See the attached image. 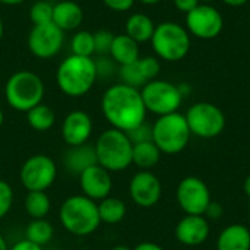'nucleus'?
I'll return each mask as SVG.
<instances>
[{
  "label": "nucleus",
  "mask_w": 250,
  "mask_h": 250,
  "mask_svg": "<svg viewBox=\"0 0 250 250\" xmlns=\"http://www.w3.org/2000/svg\"><path fill=\"white\" fill-rule=\"evenodd\" d=\"M223 214H224V209H223L221 204H218V202H212V201H211L204 215H205V218L218 220V218H221V215H223Z\"/></svg>",
  "instance_id": "obj_37"
},
{
  "label": "nucleus",
  "mask_w": 250,
  "mask_h": 250,
  "mask_svg": "<svg viewBox=\"0 0 250 250\" xmlns=\"http://www.w3.org/2000/svg\"><path fill=\"white\" fill-rule=\"evenodd\" d=\"M64 42V32L53 22L34 25L28 35V48L32 56L47 60L59 54Z\"/></svg>",
  "instance_id": "obj_12"
},
{
  "label": "nucleus",
  "mask_w": 250,
  "mask_h": 250,
  "mask_svg": "<svg viewBox=\"0 0 250 250\" xmlns=\"http://www.w3.org/2000/svg\"><path fill=\"white\" fill-rule=\"evenodd\" d=\"M161 154L163 152L152 141L135 144L132 149V164H135L141 170H149L158 164Z\"/></svg>",
  "instance_id": "obj_23"
},
{
  "label": "nucleus",
  "mask_w": 250,
  "mask_h": 250,
  "mask_svg": "<svg viewBox=\"0 0 250 250\" xmlns=\"http://www.w3.org/2000/svg\"><path fill=\"white\" fill-rule=\"evenodd\" d=\"M154 31H155V23L145 13H133L126 21L125 34L129 35L132 40H135L138 44L151 41Z\"/></svg>",
  "instance_id": "obj_22"
},
{
  "label": "nucleus",
  "mask_w": 250,
  "mask_h": 250,
  "mask_svg": "<svg viewBox=\"0 0 250 250\" xmlns=\"http://www.w3.org/2000/svg\"><path fill=\"white\" fill-rule=\"evenodd\" d=\"M176 198L180 208L188 215H204L209 202L211 193L204 180L195 176L185 177L176 190Z\"/></svg>",
  "instance_id": "obj_13"
},
{
  "label": "nucleus",
  "mask_w": 250,
  "mask_h": 250,
  "mask_svg": "<svg viewBox=\"0 0 250 250\" xmlns=\"http://www.w3.org/2000/svg\"><path fill=\"white\" fill-rule=\"evenodd\" d=\"M70 48H72V54L92 57V54L95 53L94 32H89L85 29L78 31L70 40Z\"/></svg>",
  "instance_id": "obj_28"
},
{
  "label": "nucleus",
  "mask_w": 250,
  "mask_h": 250,
  "mask_svg": "<svg viewBox=\"0 0 250 250\" xmlns=\"http://www.w3.org/2000/svg\"><path fill=\"white\" fill-rule=\"evenodd\" d=\"M224 28L223 15L212 4H198L186 13V29L199 40H214Z\"/></svg>",
  "instance_id": "obj_11"
},
{
  "label": "nucleus",
  "mask_w": 250,
  "mask_h": 250,
  "mask_svg": "<svg viewBox=\"0 0 250 250\" xmlns=\"http://www.w3.org/2000/svg\"><path fill=\"white\" fill-rule=\"evenodd\" d=\"M218 250H250V230L243 224L226 227L217 240Z\"/></svg>",
  "instance_id": "obj_21"
},
{
  "label": "nucleus",
  "mask_w": 250,
  "mask_h": 250,
  "mask_svg": "<svg viewBox=\"0 0 250 250\" xmlns=\"http://www.w3.org/2000/svg\"><path fill=\"white\" fill-rule=\"evenodd\" d=\"M83 21L82 7L72 0H62L53 4V23L63 32L75 31Z\"/></svg>",
  "instance_id": "obj_18"
},
{
  "label": "nucleus",
  "mask_w": 250,
  "mask_h": 250,
  "mask_svg": "<svg viewBox=\"0 0 250 250\" xmlns=\"http://www.w3.org/2000/svg\"><path fill=\"white\" fill-rule=\"evenodd\" d=\"M174 234L185 246H199L209 236L208 220L204 215H186L177 223Z\"/></svg>",
  "instance_id": "obj_17"
},
{
  "label": "nucleus",
  "mask_w": 250,
  "mask_h": 250,
  "mask_svg": "<svg viewBox=\"0 0 250 250\" xmlns=\"http://www.w3.org/2000/svg\"><path fill=\"white\" fill-rule=\"evenodd\" d=\"M97 164V155L94 146L83 144L78 146H69L63 155V166L69 173L79 176L82 171Z\"/></svg>",
  "instance_id": "obj_19"
},
{
  "label": "nucleus",
  "mask_w": 250,
  "mask_h": 250,
  "mask_svg": "<svg viewBox=\"0 0 250 250\" xmlns=\"http://www.w3.org/2000/svg\"><path fill=\"white\" fill-rule=\"evenodd\" d=\"M138 1H141V3H144V4H157V3L161 1V0H138Z\"/></svg>",
  "instance_id": "obj_45"
},
{
  "label": "nucleus",
  "mask_w": 250,
  "mask_h": 250,
  "mask_svg": "<svg viewBox=\"0 0 250 250\" xmlns=\"http://www.w3.org/2000/svg\"><path fill=\"white\" fill-rule=\"evenodd\" d=\"M29 19L32 22V26L53 22V4L44 0L34 3L29 9Z\"/></svg>",
  "instance_id": "obj_30"
},
{
  "label": "nucleus",
  "mask_w": 250,
  "mask_h": 250,
  "mask_svg": "<svg viewBox=\"0 0 250 250\" xmlns=\"http://www.w3.org/2000/svg\"><path fill=\"white\" fill-rule=\"evenodd\" d=\"M101 111L111 127L123 132H129L142 125L148 113L141 89L122 82L105 89L101 97Z\"/></svg>",
  "instance_id": "obj_1"
},
{
  "label": "nucleus",
  "mask_w": 250,
  "mask_h": 250,
  "mask_svg": "<svg viewBox=\"0 0 250 250\" xmlns=\"http://www.w3.org/2000/svg\"><path fill=\"white\" fill-rule=\"evenodd\" d=\"M4 98L9 107L19 113H26L42 103V79L31 70L15 72L4 85Z\"/></svg>",
  "instance_id": "obj_5"
},
{
  "label": "nucleus",
  "mask_w": 250,
  "mask_h": 250,
  "mask_svg": "<svg viewBox=\"0 0 250 250\" xmlns=\"http://www.w3.org/2000/svg\"><path fill=\"white\" fill-rule=\"evenodd\" d=\"M110 57L119 66L135 63L141 59L139 44L126 34L114 35L111 50H110Z\"/></svg>",
  "instance_id": "obj_20"
},
{
  "label": "nucleus",
  "mask_w": 250,
  "mask_h": 250,
  "mask_svg": "<svg viewBox=\"0 0 250 250\" xmlns=\"http://www.w3.org/2000/svg\"><path fill=\"white\" fill-rule=\"evenodd\" d=\"M130 142L135 145V144H142V142H149L152 141V126L148 125L146 122H144L142 125L136 126L135 129L126 132Z\"/></svg>",
  "instance_id": "obj_34"
},
{
  "label": "nucleus",
  "mask_w": 250,
  "mask_h": 250,
  "mask_svg": "<svg viewBox=\"0 0 250 250\" xmlns=\"http://www.w3.org/2000/svg\"><path fill=\"white\" fill-rule=\"evenodd\" d=\"M3 122H4V114H3V110L0 108V127H1V125H3Z\"/></svg>",
  "instance_id": "obj_48"
},
{
  "label": "nucleus",
  "mask_w": 250,
  "mask_h": 250,
  "mask_svg": "<svg viewBox=\"0 0 250 250\" xmlns=\"http://www.w3.org/2000/svg\"><path fill=\"white\" fill-rule=\"evenodd\" d=\"M23 207L31 220L47 218L51 209V199L47 192H28L23 201Z\"/></svg>",
  "instance_id": "obj_26"
},
{
  "label": "nucleus",
  "mask_w": 250,
  "mask_h": 250,
  "mask_svg": "<svg viewBox=\"0 0 250 250\" xmlns=\"http://www.w3.org/2000/svg\"><path fill=\"white\" fill-rule=\"evenodd\" d=\"M26 122L31 129L37 132H47L56 123V113L47 104H38L26 111Z\"/></svg>",
  "instance_id": "obj_25"
},
{
  "label": "nucleus",
  "mask_w": 250,
  "mask_h": 250,
  "mask_svg": "<svg viewBox=\"0 0 250 250\" xmlns=\"http://www.w3.org/2000/svg\"><path fill=\"white\" fill-rule=\"evenodd\" d=\"M243 188H245V192H246V195H248V196L250 198V176H248V177H246V180H245V186H243Z\"/></svg>",
  "instance_id": "obj_43"
},
{
  "label": "nucleus",
  "mask_w": 250,
  "mask_h": 250,
  "mask_svg": "<svg viewBox=\"0 0 250 250\" xmlns=\"http://www.w3.org/2000/svg\"><path fill=\"white\" fill-rule=\"evenodd\" d=\"M94 130L91 116L82 110H73L66 114L62 123V138L67 146L88 144Z\"/></svg>",
  "instance_id": "obj_16"
},
{
  "label": "nucleus",
  "mask_w": 250,
  "mask_h": 250,
  "mask_svg": "<svg viewBox=\"0 0 250 250\" xmlns=\"http://www.w3.org/2000/svg\"><path fill=\"white\" fill-rule=\"evenodd\" d=\"M214 0H199V3H202V4H211Z\"/></svg>",
  "instance_id": "obj_49"
},
{
  "label": "nucleus",
  "mask_w": 250,
  "mask_h": 250,
  "mask_svg": "<svg viewBox=\"0 0 250 250\" xmlns=\"http://www.w3.org/2000/svg\"><path fill=\"white\" fill-rule=\"evenodd\" d=\"M3 34H4V26H3V21H1V18H0V41H1V38H3Z\"/></svg>",
  "instance_id": "obj_47"
},
{
  "label": "nucleus",
  "mask_w": 250,
  "mask_h": 250,
  "mask_svg": "<svg viewBox=\"0 0 250 250\" xmlns=\"http://www.w3.org/2000/svg\"><path fill=\"white\" fill-rule=\"evenodd\" d=\"M57 177V166L54 160L45 154H35L28 157L21 170V185L28 192H47Z\"/></svg>",
  "instance_id": "obj_9"
},
{
  "label": "nucleus",
  "mask_w": 250,
  "mask_h": 250,
  "mask_svg": "<svg viewBox=\"0 0 250 250\" xmlns=\"http://www.w3.org/2000/svg\"><path fill=\"white\" fill-rule=\"evenodd\" d=\"M25 0H0L1 4H6V6H16V4H21L23 3Z\"/></svg>",
  "instance_id": "obj_42"
},
{
  "label": "nucleus",
  "mask_w": 250,
  "mask_h": 250,
  "mask_svg": "<svg viewBox=\"0 0 250 250\" xmlns=\"http://www.w3.org/2000/svg\"><path fill=\"white\" fill-rule=\"evenodd\" d=\"M132 250H164L160 245L152 243V242H142L139 245H136Z\"/></svg>",
  "instance_id": "obj_40"
},
{
  "label": "nucleus",
  "mask_w": 250,
  "mask_h": 250,
  "mask_svg": "<svg viewBox=\"0 0 250 250\" xmlns=\"http://www.w3.org/2000/svg\"><path fill=\"white\" fill-rule=\"evenodd\" d=\"M98 205V215L101 223L105 224H117L120 223L127 212L126 204L119 199V198H113V196H107L105 199L97 202Z\"/></svg>",
  "instance_id": "obj_24"
},
{
  "label": "nucleus",
  "mask_w": 250,
  "mask_h": 250,
  "mask_svg": "<svg viewBox=\"0 0 250 250\" xmlns=\"http://www.w3.org/2000/svg\"><path fill=\"white\" fill-rule=\"evenodd\" d=\"M190 133L211 139L218 136L226 127V116L220 107L212 103H196L185 114Z\"/></svg>",
  "instance_id": "obj_10"
},
{
  "label": "nucleus",
  "mask_w": 250,
  "mask_h": 250,
  "mask_svg": "<svg viewBox=\"0 0 250 250\" xmlns=\"http://www.w3.org/2000/svg\"><path fill=\"white\" fill-rule=\"evenodd\" d=\"M119 76L122 79V83L133 86L136 89H141L142 86H145L148 82L144 78L138 62L130 63V64H125V66H119Z\"/></svg>",
  "instance_id": "obj_29"
},
{
  "label": "nucleus",
  "mask_w": 250,
  "mask_h": 250,
  "mask_svg": "<svg viewBox=\"0 0 250 250\" xmlns=\"http://www.w3.org/2000/svg\"><path fill=\"white\" fill-rule=\"evenodd\" d=\"M130 199L141 208H151L158 204L163 195L160 179L149 170H139L129 182Z\"/></svg>",
  "instance_id": "obj_14"
},
{
  "label": "nucleus",
  "mask_w": 250,
  "mask_h": 250,
  "mask_svg": "<svg viewBox=\"0 0 250 250\" xmlns=\"http://www.w3.org/2000/svg\"><path fill=\"white\" fill-rule=\"evenodd\" d=\"M221 1L231 7H240V6H245L249 0H221Z\"/></svg>",
  "instance_id": "obj_41"
},
{
  "label": "nucleus",
  "mask_w": 250,
  "mask_h": 250,
  "mask_svg": "<svg viewBox=\"0 0 250 250\" xmlns=\"http://www.w3.org/2000/svg\"><path fill=\"white\" fill-rule=\"evenodd\" d=\"M174 1V6L179 12L182 13H189L190 10H193L199 3V0H173Z\"/></svg>",
  "instance_id": "obj_38"
},
{
  "label": "nucleus",
  "mask_w": 250,
  "mask_h": 250,
  "mask_svg": "<svg viewBox=\"0 0 250 250\" xmlns=\"http://www.w3.org/2000/svg\"><path fill=\"white\" fill-rule=\"evenodd\" d=\"M151 44L158 59L171 63L180 62L190 51V34L176 22H161L155 25Z\"/></svg>",
  "instance_id": "obj_6"
},
{
  "label": "nucleus",
  "mask_w": 250,
  "mask_h": 250,
  "mask_svg": "<svg viewBox=\"0 0 250 250\" xmlns=\"http://www.w3.org/2000/svg\"><path fill=\"white\" fill-rule=\"evenodd\" d=\"M141 95L146 111L157 114L158 117L176 113L183 103V92L180 86L163 79L149 81L141 88Z\"/></svg>",
  "instance_id": "obj_8"
},
{
  "label": "nucleus",
  "mask_w": 250,
  "mask_h": 250,
  "mask_svg": "<svg viewBox=\"0 0 250 250\" xmlns=\"http://www.w3.org/2000/svg\"><path fill=\"white\" fill-rule=\"evenodd\" d=\"M0 250H9V246H7V242L4 240V237L0 234Z\"/></svg>",
  "instance_id": "obj_44"
},
{
  "label": "nucleus",
  "mask_w": 250,
  "mask_h": 250,
  "mask_svg": "<svg viewBox=\"0 0 250 250\" xmlns=\"http://www.w3.org/2000/svg\"><path fill=\"white\" fill-rule=\"evenodd\" d=\"M53 237H54V227L50 221H47V218L31 220L25 229V239L42 248L48 245L53 240Z\"/></svg>",
  "instance_id": "obj_27"
},
{
  "label": "nucleus",
  "mask_w": 250,
  "mask_h": 250,
  "mask_svg": "<svg viewBox=\"0 0 250 250\" xmlns=\"http://www.w3.org/2000/svg\"><path fill=\"white\" fill-rule=\"evenodd\" d=\"M13 189L6 180H0V220L4 218L13 207Z\"/></svg>",
  "instance_id": "obj_33"
},
{
  "label": "nucleus",
  "mask_w": 250,
  "mask_h": 250,
  "mask_svg": "<svg viewBox=\"0 0 250 250\" xmlns=\"http://www.w3.org/2000/svg\"><path fill=\"white\" fill-rule=\"evenodd\" d=\"M114 40V34L111 31L107 29H100L97 32H94V45H95V53L101 54V56H107L110 54L111 50V44Z\"/></svg>",
  "instance_id": "obj_32"
},
{
  "label": "nucleus",
  "mask_w": 250,
  "mask_h": 250,
  "mask_svg": "<svg viewBox=\"0 0 250 250\" xmlns=\"http://www.w3.org/2000/svg\"><path fill=\"white\" fill-rule=\"evenodd\" d=\"M98 79L92 57L70 54L57 67L56 82L60 91L72 98L86 95Z\"/></svg>",
  "instance_id": "obj_2"
},
{
  "label": "nucleus",
  "mask_w": 250,
  "mask_h": 250,
  "mask_svg": "<svg viewBox=\"0 0 250 250\" xmlns=\"http://www.w3.org/2000/svg\"><path fill=\"white\" fill-rule=\"evenodd\" d=\"M94 149L97 155V164L110 173L125 171L132 166L133 144L123 130L114 127L105 129L97 138Z\"/></svg>",
  "instance_id": "obj_4"
},
{
  "label": "nucleus",
  "mask_w": 250,
  "mask_h": 250,
  "mask_svg": "<svg viewBox=\"0 0 250 250\" xmlns=\"http://www.w3.org/2000/svg\"><path fill=\"white\" fill-rule=\"evenodd\" d=\"M79 186L82 190V195L86 198L100 202L110 196L113 189V180L111 173L107 171L100 164H94L85 171H82L79 176Z\"/></svg>",
  "instance_id": "obj_15"
},
{
  "label": "nucleus",
  "mask_w": 250,
  "mask_h": 250,
  "mask_svg": "<svg viewBox=\"0 0 250 250\" xmlns=\"http://www.w3.org/2000/svg\"><path fill=\"white\" fill-rule=\"evenodd\" d=\"M9 250H44V248L40 245H35L26 239H22V240L16 242L12 248H9Z\"/></svg>",
  "instance_id": "obj_39"
},
{
  "label": "nucleus",
  "mask_w": 250,
  "mask_h": 250,
  "mask_svg": "<svg viewBox=\"0 0 250 250\" xmlns=\"http://www.w3.org/2000/svg\"><path fill=\"white\" fill-rule=\"evenodd\" d=\"M114 62L113 59H101V60H95V66H97V73L98 78L100 76H108L114 72Z\"/></svg>",
  "instance_id": "obj_36"
},
{
  "label": "nucleus",
  "mask_w": 250,
  "mask_h": 250,
  "mask_svg": "<svg viewBox=\"0 0 250 250\" xmlns=\"http://www.w3.org/2000/svg\"><path fill=\"white\" fill-rule=\"evenodd\" d=\"M62 227L73 236H89L98 230L101 220L98 205L85 195H72L63 201L59 209Z\"/></svg>",
  "instance_id": "obj_3"
},
{
  "label": "nucleus",
  "mask_w": 250,
  "mask_h": 250,
  "mask_svg": "<svg viewBox=\"0 0 250 250\" xmlns=\"http://www.w3.org/2000/svg\"><path fill=\"white\" fill-rule=\"evenodd\" d=\"M103 3L114 12H126L133 7L135 0H103Z\"/></svg>",
  "instance_id": "obj_35"
},
{
  "label": "nucleus",
  "mask_w": 250,
  "mask_h": 250,
  "mask_svg": "<svg viewBox=\"0 0 250 250\" xmlns=\"http://www.w3.org/2000/svg\"><path fill=\"white\" fill-rule=\"evenodd\" d=\"M190 136L186 117L179 111L160 116L152 125V142L164 154L182 152L188 146Z\"/></svg>",
  "instance_id": "obj_7"
},
{
  "label": "nucleus",
  "mask_w": 250,
  "mask_h": 250,
  "mask_svg": "<svg viewBox=\"0 0 250 250\" xmlns=\"http://www.w3.org/2000/svg\"><path fill=\"white\" fill-rule=\"evenodd\" d=\"M138 64H139V69H141L144 78L146 79V82L157 79V76H158V73H160V70H161L160 60H158L157 57H152V56L141 57V59L138 60Z\"/></svg>",
  "instance_id": "obj_31"
},
{
  "label": "nucleus",
  "mask_w": 250,
  "mask_h": 250,
  "mask_svg": "<svg viewBox=\"0 0 250 250\" xmlns=\"http://www.w3.org/2000/svg\"><path fill=\"white\" fill-rule=\"evenodd\" d=\"M111 250H132L130 248H127V246H125V245H119V246H114Z\"/></svg>",
  "instance_id": "obj_46"
}]
</instances>
